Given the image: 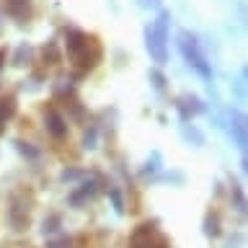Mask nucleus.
<instances>
[{
  "instance_id": "obj_1",
  "label": "nucleus",
  "mask_w": 248,
  "mask_h": 248,
  "mask_svg": "<svg viewBox=\"0 0 248 248\" xmlns=\"http://www.w3.org/2000/svg\"><path fill=\"white\" fill-rule=\"evenodd\" d=\"M65 52L70 62L78 67V73H88L101 60V44L96 36H88L80 29H65Z\"/></svg>"
},
{
  "instance_id": "obj_2",
  "label": "nucleus",
  "mask_w": 248,
  "mask_h": 248,
  "mask_svg": "<svg viewBox=\"0 0 248 248\" xmlns=\"http://www.w3.org/2000/svg\"><path fill=\"white\" fill-rule=\"evenodd\" d=\"M168 23H170V13L160 11L158 18L145 29V46L158 65L168 60Z\"/></svg>"
},
{
  "instance_id": "obj_3",
  "label": "nucleus",
  "mask_w": 248,
  "mask_h": 248,
  "mask_svg": "<svg viewBox=\"0 0 248 248\" xmlns=\"http://www.w3.org/2000/svg\"><path fill=\"white\" fill-rule=\"evenodd\" d=\"M178 49H181L184 60L189 62L202 78H212V67H209V62H207V54L202 52V46H199V42H197L194 34L181 31V34H178Z\"/></svg>"
},
{
  "instance_id": "obj_4",
  "label": "nucleus",
  "mask_w": 248,
  "mask_h": 248,
  "mask_svg": "<svg viewBox=\"0 0 248 248\" xmlns=\"http://www.w3.org/2000/svg\"><path fill=\"white\" fill-rule=\"evenodd\" d=\"M129 248H170L168 238L158 230L155 222H142L137 225L129 238Z\"/></svg>"
},
{
  "instance_id": "obj_5",
  "label": "nucleus",
  "mask_w": 248,
  "mask_h": 248,
  "mask_svg": "<svg viewBox=\"0 0 248 248\" xmlns=\"http://www.w3.org/2000/svg\"><path fill=\"white\" fill-rule=\"evenodd\" d=\"M29 212H31V199H26L23 191H16L11 197V207H8V220H11L13 230H26Z\"/></svg>"
},
{
  "instance_id": "obj_6",
  "label": "nucleus",
  "mask_w": 248,
  "mask_h": 248,
  "mask_svg": "<svg viewBox=\"0 0 248 248\" xmlns=\"http://www.w3.org/2000/svg\"><path fill=\"white\" fill-rule=\"evenodd\" d=\"M44 122H46V132H49V135H52L54 140H62V137L67 135V124H65L62 114H60L54 106L44 108Z\"/></svg>"
},
{
  "instance_id": "obj_7",
  "label": "nucleus",
  "mask_w": 248,
  "mask_h": 248,
  "mask_svg": "<svg viewBox=\"0 0 248 248\" xmlns=\"http://www.w3.org/2000/svg\"><path fill=\"white\" fill-rule=\"evenodd\" d=\"M5 13L13 16L16 21H26L31 16V0H3Z\"/></svg>"
},
{
  "instance_id": "obj_8",
  "label": "nucleus",
  "mask_w": 248,
  "mask_h": 248,
  "mask_svg": "<svg viewBox=\"0 0 248 248\" xmlns=\"http://www.w3.org/2000/svg\"><path fill=\"white\" fill-rule=\"evenodd\" d=\"M16 114V98L13 96H0V127Z\"/></svg>"
},
{
  "instance_id": "obj_9",
  "label": "nucleus",
  "mask_w": 248,
  "mask_h": 248,
  "mask_svg": "<svg viewBox=\"0 0 248 248\" xmlns=\"http://www.w3.org/2000/svg\"><path fill=\"white\" fill-rule=\"evenodd\" d=\"M230 132L235 135L238 147H246V122H243V116H238V114H235V124L230 127Z\"/></svg>"
},
{
  "instance_id": "obj_10",
  "label": "nucleus",
  "mask_w": 248,
  "mask_h": 248,
  "mask_svg": "<svg viewBox=\"0 0 248 248\" xmlns=\"http://www.w3.org/2000/svg\"><path fill=\"white\" fill-rule=\"evenodd\" d=\"M108 197L114 199V207L119 209V212H124V202H122V194L116 191V189H108Z\"/></svg>"
},
{
  "instance_id": "obj_11",
  "label": "nucleus",
  "mask_w": 248,
  "mask_h": 248,
  "mask_svg": "<svg viewBox=\"0 0 248 248\" xmlns=\"http://www.w3.org/2000/svg\"><path fill=\"white\" fill-rule=\"evenodd\" d=\"M150 75H153V80H155V85H158V88H166V78H163L158 70H153Z\"/></svg>"
},
{
  "instance_id": "obj_12",
  "label": "nucleus",
  "mask_w": 248,
  "mask_h": 248,
  "mask_svg": "<svg viewBox=\"0 0 248 248\" xmlns=\"http://www.w3.org/2000/svg\"><path fill=\"white\" fill-rule=\"evenodd\" d=\"M145 8H160V0H140Z\"/></svg>"
},
{
  "instance_id": "obj_13",
  "label": "nucleus",
  "mask_w": 248,
  "mask_h": 248,
  "mask_svg": "<svg viewBox=\"0 0 248 248\" xmlns=\"http://www.w3.org/2000/svg\"><path fill=\"white\" fill-rule=\"evenodd\" d=\"M49 248H70V243L67 240H57V243H52Z\"/></svg>"
},
{
  "instance_id": "obj_14",
  "label": "nucleus",
  "mask_w": 248,
  "mask_h": 248,
  "mask_svg": "<svg viewBox=\"0 0 248 248\" xmlns=\"http://www.w3.org/2000/svg\"><path fill=\"white\" fill-rule=\"evenodd\" d=\"M3 62H5V52L0 49V67H3Z\"/></svg>"
}]
</instances>
